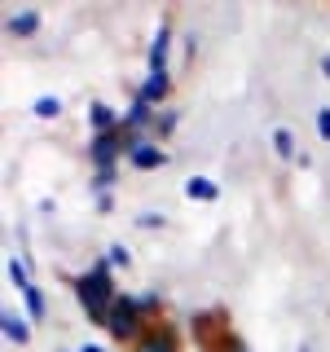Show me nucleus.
<instances>
[{
	"label": "nucleus",
	"instance_id": "16",
	"mask_svg": "<svg viewBox=\"0 0 330 352\" xmlns=\"http://www.w3.org/2000/svg\"><path fill=\"white\" fill-rule=\"evenodd\" d=\"M62 110H66V102H62L58 93H44V97H36V102H31V115H36V119H58Z\"/></svg>",
	"mask_w": 330,
	"mask_h": 352
},
{
	"label": "nucleus",
	"instance_id": "8",
	"mask_svg": "<svg viewBox=\"0 0 330 352\" xmlns=\"http://www.w3.org/2000/svg\"><path fill=\"white\" fill-rule=\"evenodd\" d=\"M137 97H141L146 106L163 110V102L172 97V71H163V75H146V80L137 84Z\"/></svg>",
	"mask_w": 330,
	"mask_h": 352
},
{
	"label": "nucleus",
	"instance_id": "23",
	"mask_svg": "<svg viewBox=\"0 0 330 352\" xmlns=\"http://www.w3.org/2000/svg\"><path fill=\"white\" fill-rule=\"evenodd\" d=\"M317 137H322V141H330V106H322V110H317Z\"/></svg>",
	"mask_w": 330,
	"mask_h": 352
},
{
	"label": "nucleus",
	"instance_id": "7",
	"mask_svg": "<svg viewBox=\"0 0 330 352\" xmlns=\"http://www.w3.org/2000/svg\"><path fill=\"white\" fill-rule=\"evenodd\" d=\"M0 330L14 348H27L31 344V317L18 313V308H0Z\"/></svg>",
	"mask_w": 330,
	"mask_h": 352
},
{
	"label": "nucleus",
	"instance_id": "6",
	"mask_svg": "<svg viewBox=\"0 0 330 352\" xmlns=\"http://www.w3.org/2000/svg\"><path fill=\"white\" fill-rule=\"evenodd\" d=\"M168 163V150L159 146V141H141V146H132V154H128V168L132 172H154V168H163Z\"/></svg>",
	"mask_w": 330,
	"mask_h": 352
},
{
	"label": "nucleus",
	"instance_id": "10",
	"mask_svg": "<svg viewBox=\"0 0 330 352\" xmlns=\"http://www.w3.org/2000/svg\"><path fill=\"white\" fill-rule=\"evenodd\" d=\"M88 128H93V137L97 132H119L124 128V115L106 102H88Z\"/></svg>",
	"mask_w": 330,
	"mask_h": 352
},
{
	"label": "nucleus",
	"instance_id": "24",
	"mask_svg": "<svg viewBox=\"0 0 330 352\" xmlns=\"http://www.w3.org/2000/svg\"><path fill=\"white\" fill-rule=\"evenodd\" d=\"M97 212H102V216L115 212V194H97Z\"/></svg>",
	"mask_w": 330,
	"mask_h": 352
},
{
	"label": "nucleus",
	"instance_id": "22",
	"mask_svg": "<svg viewBox=\"0 0 330 352\" xmlns=\"http://www.w3.org/2000/svg\"><path fill=\"white\" fill-rule=\"evenodd\" d=\"M137 225H141V229H163L168 220H163L159 212H141V216H137Z\"/></svg>",
	"mask_w": 330,
	"mask_h": 352
},
{
	"label": "nucleus",
	"instance_id": "17",
	"mask_svg": "<svg viewBox=\"0 0 330 352\" xmlns=\"http://www.w3.org/2000/svg\"><path fill=\"white\" fill-rule=\"evenodd\" d=\"M115 181H119V168H102V172L88 176V190H93V194H110V190H115Z\"/></svg>",
	"mask_w": 330,
	"mask_h": 352
},
{
	"label": "nucleus",
	"instance_id": "3",
	"mask_svg": "<svg viewBox=\"0 0 330 352\" xmlns=\"http://www.w3.org/2000/svg\"><path fill=\"white\" fill-rule=\"evenodd\" d=\"M124 159H128V137H124V128H119V132H97V137H88V163H93V172L119 168Z\"/></svg>",
	"mask_w": 330,
	"mask_h": 352
},
{
	"label": "nucleus",
	"instance_id": "18",
	"mask_svg": "<svg viewBox=\"0 0 330 352\" xmlns=\"http://www.w3.org/2000/svg\"><path fill=\"white\" fill-rule=\"evenodd\" d=\"M176 124H181V115L163 106V110H159V124H154V137H172V132H176Z\"/></svg>",
	"mask_w": 330,
	"mask_h": 352
},
{
	"label": "nucleus",
	"instance_id": "9",
	"mask_svg": "<svg viewBox=\"0 0 330 352\" xmlns=\"http://www.w3.org/2000/svg\"><path fill=\"white\" fill-rule=\"evenodd\" d=\"M40 31V9H18V14L5 18V36L9 40H31Z\"/></svg>",
	"mask_w": 330,
	"mask_h": 352
},
{
	"label": "nucleus",
	"instance_id": "12",
	"mask_svg": "<svg viewBox=\"0 0 330 352\" xmlns=\"http://www.w3.org/2000/svg\"><path fill=\"white\" fill-rule=\"evenodd\" d=\"M185 198H198V203H216L220 198V185L212 176H185Z\"/></svg>",
	"mask_w": 330,
	"mask_h": 352
},
{
	"label": "nucleus",
	"instance_id": "14",
	"mask_svg": "<svg viewBox=\"0 0 330 352\" xmlns=\"http://www.w3.org/2000/svg\"><path fill=\"white\" fill-rule=\"evenodd\" d=\"M273 154H278V159H286V163H291V159H300V150H295V132L291 128H273Z\"/></svg>",
	"mask_w": 330,
	"mask_h": 352
},
{
	"label": "nucleus",
	"instance_id": "19",
	"mask_svg": "<svg viewBox=\"0 0 330 352\" xmlns=\"http://www.w3.org/2000/svg\"><path fill=\"white\" fill-rule=\"evenodd\" d=\"M106 260H110V269H128V264H132V251L124 247V242H110Z\"/></svg>",
	"mask_w": 330,
	"mask_h": 352
},
{
	"label": "nucleus",
	"instance_id": "11",
	"mask_svg": "<svg viewBox=\"0 0 330 352\" xmlns=\"http://www.w3.org/2000/svg\"><path fill=\"white\" fill-rule=\"evenodd\" d=\"M137 352H181V339H176L172 326H150L146 339L137 344Z\"/></svg>",
	"mask_w": 330,
	"mask_h": 352
},
{
	"label": "nucleus",
	"instance_id": "4",
	"mask_svg": "<svg viewBox=\"0 0 330 352\" xmlns=\"http://www.w3.org/2000/svg\"><path fill=\"white\" fill-rule=\"evenodd\" d=\"M154 124H159V110L146 106L137 93H132V102H128V110H124V132H132V137H150Z\"/></svg>",
	"mask_w": 330,
	"mask_h": 352
},
{
	"label": "nucleus",
	"instance_id": "21",
	"mask_svg": "<svg viewBox=\"0 0 330 352\" xmlns=\"http://www.w3.org/2000/svg\"><path fill=\"white\" fill-rule=\"evenodd\" d=\"M216 352H251V348L242 344L238 335H229V330H220V344H216Z\"/></svg>",
	"mask_w": 330,
	"mask_h": 352
},
{
	"label": "nucleus",
	"instance_id": "13",
	"mask_svg": "<svg viewBox=\"0 0 330 352\" xmlns=\"http://www.w3.org/2000/svg\"><path fill=\"white\" fill-rule=\"evenodd\" d=\"M22 313H27L31 322H44V317H49V300H44L40 286H31V291L22 295Z\"/></svg>",
	"mask_w": 330,
	"mask_h": 352
},
{
	"label": "nucleus",
	"instance_id": "2",
	"mask_svg": "<svg viewBox=\"0 0 330 352\" xmlns=\"http://www.w3.org/2000/svg\"><path fill=\"white\" fill-rule=\"evenodd\" d=\"M146 313H141V300L137 295H128V291H119V300L115 308H110V322H106V335L115 339V344H132L137 348L141 339H146Z\"/></svg>",
	"mask_w": 330,
	"mask_h": 352
},
{
	"label": "nucleus",
	"instance_id": "20",
	"mask_svg": "<svg viewBox=\"0 0 330 352\" xmlns=\"http://www.w3.org/2000/svg\"><path fill=\"white\" fill-rule=\"evenodd\" d=\"M137 300H141V313H146V322L163 313V295H159V291H146V295H137Z\"/></svg>",
	"mask_w": 330,
	"mask_h": 352
},
{
	"label": "nucleus",
	"instance_id": "25",
	"mask_svg": "<svg viewBox=\"0 0 330 352\" xmlns=\"http://www.w3.org/2000/svg\"><path fill=\"white\" fill-rule=\"evenodd\" d=\"M75 352H106V348H102V344H80Z\"/></svg>",
	"mask_w": 330,
	"mask_h": 352
},
{
	"label": "nucleus",
	"instance_id": "29",
	"mask_svg": "<svg viewBox=\"0 0 330 352\" xmlns=\"http://www.w3.org/2000/svg\"><path fill=\"white\" fill-rule=\"evenodd\" d=\"M207 352H216V348H207Z\"/></svg>",
	"mask_w": 330,
	"mask_h": 352
},
{
	"label": "nucleus",
	"instance_id": "26",
	"mask_svg": "<svg viewBox=\"0 0 330 352\" xmlns=\"http://www.w3.org/2000/svg\"><path fill=\"white\" fill-rule=\"evenodd\" d=\"M322 75H326V80H330V53H326V58H322Z\"/></svg>",
	"mask_w": 330,
	"mask_h": 352
},
{
	"label": "nucleus",
	"instance_id": "1",
	"mask_svg": "<svg viewBox=\"0 0 330 352\" xmlns=\"http://www.w3.org/2000/svg\"><path fill=\"white\" fill-rule=\"evenodd\" d=\"M71 291H75V304H80V313H84L93 326L106 330L110 308H115V300H119V286H115V269H110V260L102 256L88 273L71 278Z\"/></svg>",
	"mask_w": 330,
	"mask_h": 352
},
{
	"label": "nucleus",
	"instance_id": "15",
	"mask_svg": "<svg viewBox=\"0 0 330 352\" xmlns=\"http://www.w3.org/2000/svg\"><path fill=\"white\" fill-rule=\"evenodd\" d=\"M5 278H9V286H18L22 295H27L31 286H36V282H31V269H27V260H18V256L5 264Z\"/></svg>",
	"mask_w": 330,
	"mask_h": 352
},
{
	"label": "nucleus",
	"instance_id": "27",
	"mask_svg": "<svg viewBox=\"0 0 330 352\" xmlns=\"http://www.w3.org/2000/svg\"><path fill=\"white\" fill-rule=\"evenodd\" d=\"M300 352H313V348H300Z\"/></svg>",
	"mask_w": 330,
	"mask_h": 352
},
{
	"label": "nucleus",
	"instance_id": "28",
	"mask_svg": "<svg viewBox=\"0 0 330 352\" xmlns=\"http://www.w3.org/2000/svg\"><path fill=\"white\" fill-rule=\"evenodd\" d=\"M62 352H71V348H62Z\"/></svg>",
	"mask_w": 330,
	"mask_h": 352
},
{
	"label": "nucleus",
	"instance_id": "5",
	"mask_svg": "<svg viewBox=\"0 0 330 352\" xmlns=\"http://www.w3.org/2000/svg\"><path fill=\"white\" fill-rule=\"evenodd\" d=\"M172 22L163 18L159 22V31H154V40H150V53H146V66H150V75H163L168 71V53H172Z\"/></svg>",
	"mask_w": 330,
	"mask_h": 352
}]
</instances>
